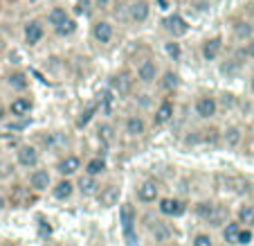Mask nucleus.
Segmentation results:
<instances>
[{
	"mask_svg": "<svg viewBox=\"0 0 254 246\" xmlns=\"http://www.w3.org/2000/svg\"><path fill=\"white\" fill-rule=\"evenodd\" d=\"M81 169H83V160H81V156H77V154H67L57 163V174L59 176H65V179L77 176Z\"/></svg>",
	"mask_w": 254,
	"mask_h": 246,
	"instance_id": "11",
	"label": "nucleus"
},
{
	"mask_svg": "<svg viewBox=\"0 0 254 246\" xmlns=\"http://www.w3.org/2000/svg\"><path fill=\"white\" fill-rule=\"evenodd\" d=\"M155 84H158V88L162 93H176L180 88V84H183V79L173 68H167V70H160V77Z\"/></svg>",
	"mask_w": 254,
	"mask_h": 246,
	"instance_id": "14",
	"label": "nucleus"
},
{
	"mask_svg": "<svg viewBox=\"0 0 254 246\" xmlns=\"http://www.w3.org/2000/svg\"><path fill=\"white\" fill-rule=\"evenodd\" d=\"M2 246H16V244H11V242H5V244H2Z\"/></svg>",
	"mask_w": 254,
	"mask_h": 246,
	"instance_id": "46",
	"label": "nucleus"
},
{
	"mask_svg": "<svg viewBox=\"0 0 254 246\" xmlns=\"http://www.w3.org/2000/svg\"><path fill=\"white\" fill-rule=\"evenodd\" d=\"M250 91H252V95H254V75H252V79H250Z\"/></svg>",
	"mask_w": 254,
	"mask_h": 246,
	"instance_id": "45",
	"label": "nucleus"
},
{
	"mask_svg": "<svg viewBox=\"0 0 254 246\" xmlns=\"http://www.w3.org/2000/svg\"><path fill=\"white\" fill-rule=\"evenodd\" d=\"M32 109H34V102L29 100V97H14V100L9 102V113L14 118H25V116H29L32 113Z\"/></svg>",
	"mask_w": 254,
	"mask_h": 246,
	"instance_id": "22",
	"label": "nucleus"
},
{
	"mask_svg": "<svg viewBox=\"0 0 254 246\" xmlns=\"http://www.w3.org/2000/svg\"><path fill=\"white\" fill-rule=\"evenodd\" d=\"M191 246H214V240H211L209 233H196Z\"/></svg>",
	"mask_w": 254,
	"mask_h": 246,
	"instance_id": "36",
	"label": "nucleus"
},
{
	"mask_svg": "<svg viewBox=\"0 0 254 246\" xmlns=\"http://www.w3.org/2000/svg\"><path fill=\"white\" fill-rule=\"evenodd\" d=\"M164 52L171 57V61H180V59H183V50L176 43V39H169L167 43H164Z\"/></svg>",
	"mask_w": 254,
	"mask_h": 246,
	"instance_id": "34",
	"label": "nucleus"
},
{
	"mask_svg": "<svg viewBox=\"0 0 254 246\" xmlns=\"http://www.w3.org/2000/svg\"><path fill=\"white\" fill-rule=\"evenodd\" d=\"M72 194H74V181L65 179V176H61V181H57V185H52V197L57 201H65Z\"/></svg>",
	"mask_w": 254,
	"mask_h": 246,
	"instance_id": "24",
	"label": "nucleus"
},
{
	"mask_svg": "<svg viewBox=\"0 0 254 246\" xmlns=\"http://www.w3.org/2000/svg\"><path fill=\"white\" fill-rule=\"evenodd\" d=\"M151 233H153V240L160 242V244L169 242V240H171V235H173L171 226H169L167 222H153V224H151Z\"/></svg>",
	"mask_w": 254,
	"mask_h": 246,
	"instance_id": "27",
	"label": "nucleus"
},
{
	"mask_svg": "<svg viewBox=\"0 0 254 246\" xmlns=\"http://www.w3.org/2000/svg\"><path fill=\"white\" fill-rule=\"evenodd\" d=\"M211 203L209 199H202V201H198L196 206H193V213H196L198 219H202V222H207V217H209V210H211Z\"/></svg>",
	"mask_w": 254,
	"mask_h": 246,
	"instance_id": "33",
	"label": "nucleus"
},
{
	"mask_svg": "<svg viewBox=\"0 0 254 246\" xmlns=\"http://www.w3.org/2000/svg\"><path fill=\"white\" fill-rule=\"evenodd\" d=\"M133 75H135V82L144 84V86H151V84H155L160 77V66L153 57H144L137 61Z\"/></svg>",
	"mask_w": 254,
	"mask_h": 246,
	"instance_id": "4",
	"label": "nucleus"
},
{
	"mask_svg": "<svg viewBox=\"0 0 254 246\" xmlns=\"http://www.w3.org/2000/svg\"><path fill=\"white\" fill-rule=\"evenodd\" d=\"M124 133L128 138H142L146 133V122L142 116H128L124 120Z\"/></svg>",
	"mask_w": 254,
	"mask_h": 246,
	"instance_id": "20",
	"label": "nucleus"
},
{
	"mask_svg": "<svg viewBox=\"0 0 254 246\" xmlns=\"http://www.w3.org/2000/svg\"><path fill=\"white\" fill-rule=\"evenodd\" d=\"M77 27H79L77 18H74V16H67V18L59 25V27L52 29V32H54V36H59V39H67V36H72V34L77 32Z\"/></svg>",
	"mask_w": 254,
	"mask_h": 246,
	"instance_id": "26",
	"label": "nucleus"
},
{
	"mask_svg": "<svg viewBox=\"0 0 254 246\" xmlns=\"http://www.w3.org/2000/svg\"><path fill=\"white\" fill-rule=\"evenodd\" d=\"M149 18H151V0H128L126 2V23L139 27Z\"/></svg>",
	"mask_w": 254,
	"mask_h": 246,
	"instance_id": "5",
	"label": "nucleus"
},
{
	"mask_svg": "<svg viewBox=\"0 0 254 246\" xmlns=\"http://www.w3.org/2000/svg\"><path fill=\"white\" fill-rule=\"evenodd\" d=\"M223 52V36L221 34H211L200 43V57L205 63H214Z\"/></svg>",
	"mask_w": 254,
	"mask_h": 246,
	"instance_id": "7",
	"label": "nucleus"
},
{
	"mask_svg": "<svg viewBox=\"0 0 254 246\" xmlns=\"http://www.w3.org/2000/svg\"><path fill=\"white\" fill-rule=\"evenodd\" d=\"M230 219V208L221 201H214L211 203V210H209V217H207V224L209 226H223V224Z\"/></svg>",
	"mask_w": 254,
	"mask_h": 246,
	"instance_id": "19",
	"label": "nucleus"
},
{
	"mask_svg": "<svg viewBox=\"0 0 254 246\" xmlns=\"http://www.w3.org/2000/svg\"><path fill=\"white\" fill-rule=\"evenodd\" d=\"M250 242H252V228H245V226H241V231H239V242H236V244H241V246H248Z\"/></svg>",
	"mask_w": 254,
	"mask_h": 246,
	"instance_id": "41",
	"label": "nucleus"
},
{
	"mask_svg": "<svg viewBox=\"0 0 254 246\" xmlns=\"http://www.w3.org/2000/svg\"><path fill=\"white\" fill-rule=\"evenodd\" d=\"M5 52H7V39L2 36V34H0V57H2Z\"/></svg>",
	"mask_w": 254,
	"mask_h": 246,
	"instance_id": "43",
	"label": "nucleus"
},
{
	"mask_svg": "<svg viewBox=\"0 0 254 246\" xmlns=\"http://www.w3.org/2000/svg\"><path fill=\"white\" fill-rule=\"evenodd\" d=\"M90 2L99 14H108L113 9V5H115V0H90Z\"/></svg>",
	"mask_w": 254,
	"mask_h": 246,
	"instance_id": "37",
	"label": "nucleus"
},
{
	"mask_svg": "<svg viewBox=\"0 0 254 246\" xmlns=\"http://www.w3.org/2000/svg\"><path fill=\"white\" fill-rule=\"evenodd\" d=\"M106 158L104 156H92L90 160H88L86 165H83V172H88V174H92V176H99L101 172H106Z\"/></svg>",
	"mask_w": 254,
	"mask_h": 246,
	"instance_id": "30",
	"label": "nucleus"
},
{
	"mask_svg": "<svg viewBox=\"0 0 254 246\" xmlns=\"http://www.w3.org/2000/svg\"><path fill=\"white\" fill-rule=\"evenodd\" d=\"M254 34V25L250 23V20H245V18H234L232 20V36H234L236 41H248L250 36Z\"/></svg>",
	"mask_w": 254,
	"mask_h": 246,
	"instance_id": "21",
	"label": "nucleus"
},
{
	"mask_svg": "<svg viewBox=\"0 0 254 246\" xmlns=\"http://www.w3.org/2000/svg\"><path fill=\"white\" fill-rule=\"evenodd\" d=\"M92 2L90 0H77V5H74V11H77L79 16H92Z\"/></svg>",
	"mask_w": 254,
	"mask_h": 246,
	"instance_id": "35",
	"label": "nucleus"
},
{
	"mask_svg": "<svg viewBox=\"0 0 254 246\" xmlns=\"http://www.w3.org/2000/svg\"><path fill=\"white\" fill-rule=\"evenodd\" d=\"M241 138H243V133H241L239 126H230V129L225 131V145L227 147H239Z\"/></svg>",
	"mask_w": 254,
	"mask_h": 246,
	"instance_id": "32",
	"label": "nucleus"
},
{
	"mask_svg": "<svg viewBox=\"0 0 254 246\" xmlns=\"http://www.w3.org/2000/svg\"><path fill=\"white\" fill-rule=\"evenodd\" d=\"M97 113V104H92V107H88V109H83V113H81V118L77 120V126H86L88 122H90V118Z\"/></svg>",
	"mask_w": 254,
	"mask_h": 246,
	"instance_id": "38",
	"label": "nucleus"
},
{
	"mask_svg": "<svg viewBox=\"0 0 254 246\" xmlns=\"http://www.w3.org/2000/svg\"><path fill=\"white\" fill-rule=\"evenodd\" d=\"M90 39L95 41L99 48H111L117 39V27L113 18L106 16H97L90 20Z\"/></svg>",
	"mask_w": 254,
	"mask_h": 246,
	"instance_id": "1",
	"label": "nucleus"
},
{
	"mask_svg": "<svg viewBox=\"0 0 254 246\" xmlns=\"http://www.w3.org/2000/svg\"><path fill=\"white\" fill-rule=\"evenodd\" d=\"M236 222L245 228H252L254 226V206H250V203L241 206L239 208V219H236Z\"/></svg>",
	"mask_w": 254,
	"mask_h": 246,
	"instance_id": "31",
	"label": "nucleus"
},
{
	"mask_svg": "<svg viewBox=\"0 0 254 246\" xmlns=\"http://www.w3.org/2000/svg\"><path fill=\"white\" fill-rule=\"evenodd\" d=\"M29 188L34 190V192H45V190L52 188V174H50V169H32V174H29Z\"/></svg>",
	"mask_w": 254,
	"mask_h": 246,
	"instance_id": "15",
	"label": "nucleus"
},
{
	"mask_svg": "<svg viewBox=\"0 0 254 246\" xmlns=\"http://www.w3.org/2000/svg\"><path fill=\"white\" fill-rule=\"evenodd\" d=\"M29 2H41V0H29Z\"/></svg>",
	"mask_w": 254,
	"mask_h": 246,
	"instance_id": "48",
	"label": "nucleus"
},
{
	"mask_svg": "<svg viewBox=\"0 0 254 246\" xmlns=\"http://www.w3.org/2000/svg\"><path fill=\"white\" fill-rule=\"evenodd\" d=\"M70 16V11H67V7H63V5H54V7H50V11L45 14V23H48V27H59V25L63 23V20Z\"/></svg>",
	"mask_w": 254,
	"mask_h": 246,
	"instance_id": "25",
	"label": "nucleus"
},
{
	"mask_svg": "<svg viewBox=\"0 0 254 246\" xmlns=\"http://www.w3.org/2000/svg\"><path fill=\"white\" fill-rule=\"evenodd\" d=\"M7 84H9L14 91H27L29 88V77L25 70H20V68H14V70H9L7 73Z\"/></svg>",
	"mask_w": 254,
	"mask_h": 246,
	"instance_id": "23",
	"label": "nucleus"
},
{
	"mask_svg": "<svg viewBox=\"0 0 254 246\" xmlns=\"http://www.w3.org/2000/svg\"><path fill=\"white\" fill-rule=\"evenodd\" d=\"M23 201H25V188L23 185H14V197H11V203L14 206H23Z\"/></svg>",
	"mask_w": 254,
	"mask_h": 246,
	"instance_id": "42",
	"label": "nucleus"
},
{
	"mask_svg": "<svg viewBox=\"0 0 254 246\" xmlns=\"http://www.w3.org/2000/svg\"><path fill=\"white\" fill-rule=\"evenodd\" d=\"M158 210L162 217H183L187 213V201L185 199L164 197V199H158Z\"/></svg>",
	"mask_w": 254,
	"mask_h": 246,
	"instance_id": "9",
	"label": "nucleus"
},
{
	"mask_svg": "<svg viewBox=\"0 0 254 246\" xmlns=\"http://www.w3.org/2000/svg\"><path fill=\"white\" fill-rule=\"evenodd\" d=\"M173 116H176V107H173V102L171 100H162L158 104V109H155V113H153V122L158 126H164V124H169V122L173 120Z\"/></svg>",
	"mask_w": 254,
	"mask_h": 246,
	"instance_id": "17",
	"label": "nucleus"
},
{
	"mask_svg": "<svg viewBox=\"0 0 254 246\" xmlns=\"http://www.w3.org/2000/svg\"><path fill=\"white\" fill-rule=\"evenodd\" d=\"M97 138H99V142L104 147H111L113 142H115V126L108 124V122H101V124L97 126Z\"/></svg>",
	"mask_w": 254,
	"mask_h": 246,
	"instance_id": "29",
	"label": "nucleus"
},
{
	"mask_svg": "<svg viewBox=\"0 0 254 246\" xmlns=\"http://www.w3.org/2000/svg\"><path fill=\"white\" fill-rule=\"evenodd\" d=\"M16 163L20 165V167H36L39 165V147L29 145V142H25V145H20L18 149H16Z\"/></svg>",
	"mask_w": 254,
	"mask_h": 246,
	"instance_id": "13",
	"label": "nucleus"
},
{
	"mask_svg": "<svg viewBox=\"0 0 254 246\" xmlns=\"http://www.w3.org/2000/svg\"><path fill=\"white\" fill-rule=\"evenodd\" d=\"M241 54H243L245 59H254V34L243 43V48H241Z\"/></svg>",
	"mask_w": 254,
	"mask_h": 246,
	"instance_id": "40",
	"label": "nucleus"
},
{
	"mask_svg": "<svg viewBox=\"0 0 254 246\" xmlns=\"http://www.w3.org/2000/svg\"><path fill=\"white\" fill-rule=\"evenodd\" d=\"M160 27H162V32L167 34L169 39H183V36H187L189 29H191V25H189V20L185 18L183 14H169L164 16L162 20H160Z\"/></svg>",
	"mask_w": 254,
	"mask_h": 246,
	"instance_id": "3",
	"label": "nucleus"
},
{
	"mask_svg": "<svg viewBox=\"0 0 254 246\" xmlns=\"http://www.w3.org/2000/svg\"><path fill=\"white\" fill-rule=\"evenodd\" d=\"M135 75L130 73L128 68H122V70H117L115 75L111 77V91L117 93V95L126 97L130 91H133V82H135Z\"/></svg>",
	"mask_w": 254,
	"mask_h": 246,
	"instance_id": "8",
	"label": "nucleus"
},
{
	"mask_svg": "<svg viewBox=\"0 0 254 246\" xmlns=\"http://www.w3.org/2000/svg\"><path fill=\"white\" fill-rule=\"evenodd\" d=\"M193 113H196L200 120H211V118L218 113V102L211 95H198L193 102Z\"/></svg>",
	"mask_w": 254,
	"mask_h": 246,
	"instance_id": "12",
	"label": "nucleus"
},
{
	"mask_svg": "<svg viewBox=\"0 0 254 246\" xmlns=\"http://www.w3.org/2000/svg\"><path fill=\"white\" fill-rule=\"evenodd\" d=\"M45 34H48V23L41 16H34V18L25 20L23 25V41L27 48H36L39 43H43Z\"/></svg>",
	"mask_w": 254,
	"mask_h": 246,
	"instance_id": "2",
	"label": "nucleus"
},
{
	"mask_svg": "<svg viewBox=\"0 0 254 246\" xmlns=\"http://www.w3.org/2000/svg\"><path fill=\"white\" fill-rule=\"evenodd\" d=\"M74 190H79L83 197H92V194H97V190H99V181H97V176L83 172V174H79L77 183H74Z\"/></svg>",
	"mask_w": 254,
	"mask_h": 246,
	"instance_id": "18",
	"label": "nucleus"
},
{
	"mask_svg": "<svg viewBox=\"0 0 254 246\" xmlns=\"http://www.w3.org/2000/svg\"><path fill=\"white\" fill-rule=\"evenodd\" d=\"M135 197H137V201L144 203V206L155 203L160 199V185H158V181L146 179V181H142V183H137V188H135Z\"/></svg>",
	"mask_w": 254,
	"mask_h": 246,
	"instance_id": "10",
	"label": "nucleus"
},
{
	"mask_svg": "<svg viewBox=\"0 0 254 246\" xmlns=\"http://www.w3.org/2000/svg\"><path fill=\"white\" fill-rule=\"evenodd\" d=\"M239 231H241L239 222H230V219H227V222L223 224V240H225L227 246H236V242H239Z\"/></svg>",
	"mask_w": 254,
	"mask_h": 246,
	"instance_id": "28",
	"label": "nucleus"
},
{
	"mask_svg": "<svg viewBox=\"0 0 254 246\" xmlns=\"http://www.w3.org/2000/svg\"><path fill=\"white\" fill-rule=\"evenodd\" d=\"M7 208V199L2 197V194H0V213H2V210H5Z\"/></svg>",
	"mask_w": 254,
	"mask_h": 246,
	"instance_id": "44",
	"label": "nucleus"
},
{
	"mask_svg": "<svg viewBox=\"0 0 254 246\" xmlns=\"http://www.w3.org/2000/svg\"><path fill=\"white\" fill-rule=\"evenodd\" d=\"M230 185H232V192H239V194H243L250 190V183L243 179H230Z\"/></svg>",
	"mask_w": 254,
	"mask_h": 246,
	"instance_id": "39",
	"label": "nucleus"
},
{
	"mask_svg": "<svg viewBox=\"0 0 254 246\" xmlns=\"http://www.w3.org/2000/svg\"><path fill=\"white\" fill-rule=\"evenodd\" d=\"M189 2H191V5H193V2H202V0H189Z\"/></svg>",
	"mask_w": 254,
	"mask_h": 246,
	"instance_id": "47",
	"label": "nucleus"
},
{
	"mask_svg": "<svg viewBox=\"0 0 254 246\" xmlns=\"http://www.w3.org/2000/svg\"><path fill=\"white\" fill-rule=\"evenodd\" d=\"M122 199V188L117 183H108L106 188L97 190V201H99V206L104 208H111V206H117Z\"/></svg>",
	"mask_w": 254,
	"mask_h": 246,
	"instance_id": "16",
	"label": "nucleus"
},
{
	"mask_svg": "<svg viewBox=\"0 0 254 246\" xmlns=\"http://www.w3.org/2000/svg\"><path fill=\"white\" fill-rule=\"evenodd\" d=\"M120 219H122V231H124L126 244L137 246V233H135V219H137V213H135V206L130 201L122 203Z\"/></svg>",
	"mask_w": 254,
	"mask_h": 246,
	"instance_id": "6",
	"label": "nucleus"
}]
</instances>
